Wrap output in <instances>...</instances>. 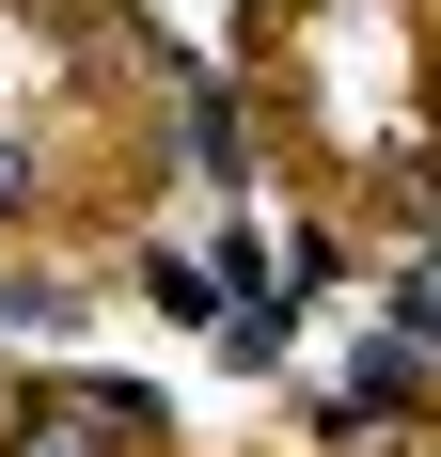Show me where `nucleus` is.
Listing matches in <instances>:
<instances>
[{
  "instance_id": "obj_1",
  "label": "nucleus",
  "mask_w": 441,
  "mask_h": 457,
  "mask_svg": "<svg viewBox=\"0 0 441 457\" xmlns=\"http://www.w3.org/2000/svg\"><path fill=\"white\" fill-rule=\"evenodd\" d=\"M395 331H410V347H441V253H426V269L395 284Z\"/></svg>"
},
{
  "instance_id": "obj_2",
  "label": "nucleus",
  "mask_w": 441,
  "mask_h": 457,
  "mask_svg": "<svg viewBox=\"0 0 441 457\" xmlns=\"http://www.w3.org/2000/svg\"><path fill=\"white\" fill-rule=\"evenodd\" d=\"M0 205H32V142H0Z\"/></svg>"
}]
</instances>
